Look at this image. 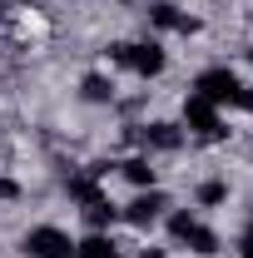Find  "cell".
I'll list each match as a JSON object with an SVG mask.
<instances>
[{"label":"cell","mask_w":253,"mask_h":258,"mask_svg":"<svg viewBox=\"0 0 253 258\" xmlns=\"http://www.w3.org/2000/svg\"><path fill=\"white\" fill-rule=\"evenodd\" d=\"M184 129H189V134H199V139H209V144L228 134V129H223V119H219V104H209L204 95H189V99H184Z\"/></svg>","instance_id":"cell-1"},{"label":"cell","mask_w":253,"mask_h":258,"mask_svg":"<svg viewBox=\"0 0 253 258\" xmlns=\"http://www.w3.org/2000/svg\"><path fill=\"white\" fill-rule=\"evenodd\" d=\"M238 90H243V85H238V75H233V70H223V64L204 70V75L194 80V95H204L209 104H219V109H223V104H233Z\"/></svg>","instance_id":"cell-2"},{"label":"cell","mask_w":253,"mask_h":258,"mask_svg":"<svg viewBox=\"0 0 253 258\" xmlns=\"http://www.w3.org/2000/svg\"><path fill=\"white\" fill-rule=\"evenodd\" d=\"M25 253L30 258H75V243H70V233L55 224H40L25 233Z\"/></svg>","instance_id":"cell-3"},{"label":"cell","mask_w":253,"mask_h":258,"mask_svg":"<svg viewBox=\"0 0 253 258\" xmlns=\"http://www.w3.org/2000/svg\"><path fill=\"white\" fill-rule=\"evenodd\" d=\"M109 55H114V64H124V70H134V75H144V80L164 70V50H159L154 40H149V45H114Z\"/></svg>","instance_id":"cell-4"},{"label":"cell","mask_w":253,"mask_h":258,"mask_svg":"<svg viewBox=\"0 0 253 258\" xmlns=\"http://www.w3.org/2000/svg\"><path fill=\"white\" fill-rule=\"evenodd\" d=\"M169 233H174L179 243H189L194 253H219V233L204 228L194 214H174V219H169Z\"/></svg>","instance_id":"cell-5"},{"label":"cell","mask_w":253,"mask_h":258,"mask_svg":"<svg viewBox=\"0 0 253 258\" xmlns=\"http://www.w3.org/2000/svg\"><path fill=\"white\" fill-rule=\"evenodd\" d=\"M159 209H164V194H159V189H149V194H139L134 204H124L119 214H124V219H129L134 228H149V224L159 219Z\"/></svg>","instance_id":"cell-6"},{"label":"cell","mask_w":253,"mask_h":258,"mask_svg":"<svg viewBox=\"0 0 253 258\" xmlns=\"http://www.w3.org/2000/svg\"><path fill=\"white\" fill-rule=\"evenodd\" d=\"M139 139H144L149 149H179V144H184V129L179 124H144Z\"/></svg>","instance_id":"cell-7"},{"label":"cell","mask_w":253,"mask_h":258,"mask_svg":"<svg viewBox=\"0 0 253 258\" xmlns=\"http://www.w3.org/2000/svg\"><path fill=\"white\" fill-rule=\"evenodd\" d=\"M149 20H154L159 30H184V35H194V30H199V20L179 15L174 5H149Z\"/></svg>","instance_id":"cell-8"},{"label":"cell","mask_w":253,"mask_h":258,"mask_svg":"<svg viewBox=\"0 0 253 258\" xmlns=\"http://www.w3.org/2000/svg\"><path fill=\"white\" fill-rule=\"evenodd\" d=\"M119 174H124V179L134 184V189H154V179H159V174H154V164L144 159V154L124 159V164H119Z\"/></svg>","instance_id":"cell-9"},{"label":"cell","mask_w":253,"mask_h":258,"mask_svg":"<svg viewBox=\"0 0 253 258\" xmlns=\"http://www.w3.org/2000/svg\"><path fill=\"white\" fill-rule=\"evenodd\" d=\"M85 219H90V228H95V233H104V228L119 219V209H114V204L99 194V199H90V204H85Z\"/></svg>","instance_id":"cell-10"},{"label":"cell","mask_w":253,"mask_h":258,"mask_svg":"<svg viewBox=\"0 0 253 258\" xmlns=\"http://www.w3.org/2000/svg\"><path fill=\"white\" fill-rule=\"evenodd\" d=\"M75 258H119V248L109 233H90L85 243H75Z\"/></svg>","instance_id":"cell-11"},{"label":"cell","mask_w":253,"mask_h":258,"mask_svg":"<svg viewBox=\"0 0 253 258\" xmlns=\"http://www.w3.org/2000/svg\"><path fill=\"white\" fill-rule=\"evenodd\" d=\"M99 174L90 169V174H75V179H65V189H70V199H80V204H90V199H99Z\"/></svg>","instance_id":"cell-12"},{"label":"cell","mask_w":253,"mask_h":258,"mask_svg":"<svg viewBox=\"0 0 253 258\" xmlns=\"http://www.w3.org/2000/svg\"><path fill=\"white\" fill-rule=\"evenodd\" d=\"M80 90H85L90 104H109V99H114V85H109L104 75H85V85H80Z\"/></svg>","instance_id":"cell-13"},{"label":"cell","mask_w":253,"mask_h":258,"mask_svg":"<svg viewBox=\"0 0 253 258\" xmlns=\"http://www.w3.org/2000/svg\"><path fill=\"white\" fill-rule=\"evenodd\" d=\"M223 199H228V184H223V179L199 184V204H204V209H214V204H223Z\"/></svg>","instance_id":"cell-14"},{"label":"cell","mask_w":253,"mask_h":258,"mask_svg":"<svg viewBox=\"0 0 253 258\" xmlns=\"http://www.w3.org/2000/svg\"><path fill=\"white\" fill-rule=\"evenodd\" d=\"M233 109H248V114H253V90H238V99H233Z\"/></svg>","instance_id":"cell-15"},{"label":"cell","mask_w":253,"mask_h":258,"mask_svg":"<svg viewBox=\"0 0 253 258\" xmlns=\"http://www.w3.org/2000/svg\"><path fill=\"white\" fill-rule=\"evenodd\" d=\"M139 258H164V253H159V248H144V253H139Z\"/></svg>","instance_id":"cell-16"},{"label":"cell","mask_w":253,"mask_h":258,"mask_svg":"<svg viewBox=\"0 0 253 258\" xmlns=\"http://www.w3.org/2000/svg\"><path fill=\"white\" fill-rule=\"evenodd\" d=\"M248 60H253V50H248Z\"/></svg>","instance_id":"cell-17"}]
</instances>
